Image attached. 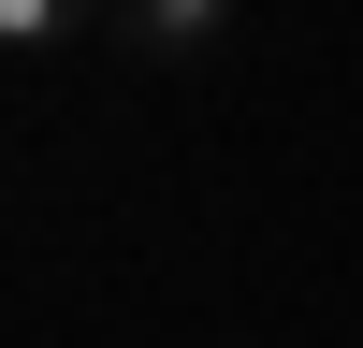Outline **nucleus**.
Wrapping results in <instances>:
<instances>
[{"instance_id": "f257e3e1", "label": "nucleus", "mask_w": 363, "mask_h": 348, "mask_svg": "<svg viewBox=\"0 0 363 348\" xmlns=\"http://www.w3.org/2000/svg\"><path fill=\"white\" fill-rule=\"evenodd\" d=\"M102 44H116V58H145V73H189V58H218V44H233V0H116Z\"/></svg>"}, {"instance_id": "f03ea898", "label": "nucleus", "mask_w": 363, "mask_h": 348, "mask_svg": "<svg viewBox=\"0 0 363 348\" xmlns=\"http://www.w3.org/2000/svg\"><path fill=\"white\" fill-rule=\"evenodd\" d=\"M87 29H116V0H0V58L15 73H58Z\"/></svg>"}]
</instances>
